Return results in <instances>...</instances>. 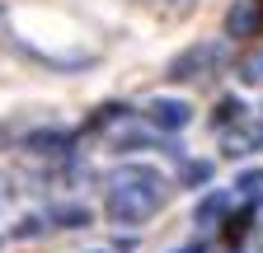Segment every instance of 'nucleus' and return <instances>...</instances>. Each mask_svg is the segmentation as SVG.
Instances as JSON below:
<instances>
[{
    "label": "nucleus",
    "mask_w": 263,
    "mask_h": 253,
    "mask_svg": "<svg viewBox=\"0 0 263 253\" xmlns=\"http://www.w3.org/2000/svg\"><path fill=\"white\" fill-rule=\"evenodd\" d=\"M164 197H170V187H164V174L151 169V164H127V169H113L108 174V187H104V206L113 220L122 225H141L151 220Z\"/></svg>",
    "instance_id": "obj_1"
},
{
    "label": "nucleus",
    "mask_w": 263,
    "mask_h": 253,
    "mask_svg": "<svg viewBox=\"0 0 263 253\" xmlns=\"http://www.w3.org/2000/svg\"><path fill=\"white\" fill-rule=\"evenodd\" d=\"M226 61V47L221 43H197V47H188V52H179L174 61H170V80H202L207 71H216Z\"/></svg>",
    "instance_id": "obj_2"
},
{
    "label": "nucleus",
    "mask_w": 263,
    "mask_h": 253,
    "mask_svg": "<svg viewBox=\"0 0 263 253\" xmlns=\"http://www.w3.org/2000/svg\"><path fill=\"white\" fill-rule=\"evenodd\" d=\"M146 122L155 126V132L174 136V132H183V126L193 122V108H188L183 99H151V103H146Z\"/></svg>",
    "instance_id": "obj_3"
},
{
    "label": "nucleus",
    "mask_w": 263,
    "mask_h": 253,
    "mask_svg": "<svg viewBox=\"0 0 263 253\" xmlns=\"http://www.w3.org/2000/svg\"><path fill=\"white\" fill-rule=\"evenodd\" d=\"M221 150L226 155H249V150H263V117H235L221 136Z\"/></svg>",
    "instance_id": "obj_4"
},
{
    "label": "nucleus",
    "mask_w": 263,
    "mask_h": 253,
    "mask_svg": "<svg viewBox=\"0 0 263 253\" xmlns=\"http://www.w3.org/2000/svg\"><path fill=\"white\" fill-rule=\"evenodd\" d=\"M258 24H263V5H258V0H235V5L226 10V33L230 38L258 33Z\"/></svg>",
    "instance_id": "obj_5"
},
{
    "label": "nucleus",
    "mask_w": 263,
    "mask_h": 253,
    "mask_svg": "<svg viewBox=\"0 0 263 253\" xmlns=\"http://www.w3.org/2000/svg\"><path fill=\"white\" fill-rule=\"evenodd\" d=\"M71 132H33L28 141H24V150L28 155H66V150H71Z\"/></svg>",
    "instance_id": "obj_6"
},
{
    "label": "nucleus",
    "mask_w": 263,
    "mask_h": 253,
    "mask_svg": "<svg viewBox=\"0 0 263 253\" xmlns=\"http://www.w3.org/2000/svg\"><path fill=\"white\" fill-rule=\"evenodd\" d=\"M230 211V197L226 193H212V197H202L197 202V225H216V220Z\"/></svg>",
    "instance_id": "obj_7"
},
{
    "label": "nucleus",
    "mask_w": 263,
    "mask_h": 253,
    "mask_svg": "<svg viewBox=\"0 0 263 253\" xmlns=\"http://www.w3.org/2000/svg\"><path fill=\"white\" fill-rule=\"evenodd\" d=\"M235 193L258 206V202H263V169H245V174L235 178Z\"/></svg>",
    "instance_id": "obj_8"
},
{
    "label": "nucleus",
    "mask_w": 263,
    "mask_h": 253,
    "mask_svg": "<svg viewBox=\"0 0 263 253\" xmlns=\"http://www.w3.org/2000/svg\"><path fill=\"white\" fill-rule=\"evenodd\" d=\"M52 220H57L61 230H85L89 225V206H57Z\"/></svg>",
    "instance_id": "obj_9"
},
{
    "label": "nucleus",
    "mask_w": 263,
    "mask_h": 253,
    "mask_svg": "<svg viewBox=\"0 0 263 253\" xmlns=\"http://www.w3.org/2000/svg\"><path fill=\"white\" fill-rule=\"evenodd\" d=\"M207 178H212V164H207V160H188V164L179 169V183H183V187H202Z\"/></svg>",
    "instance_id": "obj_10"
},
{
    "label": "nucleus",
    "mask_w": 263,
    "mask_h": 253,
    "mask_svg": "<svg viewBox=\"0 0 263 253\" xmlns=\"http://www.w3.org/2000/svg\"><path fill=\"white\" fill-rule=\"evenodd\" d=\"M240 80H245V85H263V52L240 61Z\"/></svg>",
    "instance_id": "obj_11"
},
{
    "label": "nucleus",
    "mask_w": 263,
    "mask_h": 253,
    "mask_svg": "<svg viewBox=\"0 0 263 253\" xmlns=\"http://www.w3.org/2000/svg\"><path fill=\"white\" fill-rule=\"evenodd\" d=\"M240 108H245L240 99H221V103H216V122H221V126H230V122H235V117H245Z\"/></svg>",
    "instance_id": "obj_12"
},
{
    "label": "nucleus",
    "mask_w": 263,
    "mask_h": 253,
    "mask_svg": "<svg viewBox=\"0 0 263 253\" xmlns=\"http://www.w3.org/2000/svg\"><path fill=\"white\" fill-rule=\"evenodd\" d=\"M28 235H43L38 216H24V225H14V239H28Z\"/></svg>",
    "instance_id": "obj_13"
},
{
    "label": "nucleus",
    "mask_w": 263,
    "mask_h": 253,
    "mask_svg": "<svg viewBox=\"0 0 263 253\" xmlns=\"http://www.w3.org/2000/svg\"><path fill=\"white\" fill-rule=\"evenodd\" d=\"M174 253H207V244H183V248H174Z\"/></svg>",
    "instance_id": "obj_14"
},
{
    "label": "nucleus",
    "mask_w": 263,
    "mask_h": 253,
    "mask_svg": "<svg viewBox=\"0 0 263 253\" xmlns=\"http://www.w3.org/2000/svg\"><path fill=\"white\" fill-rule=\"evenodd\" d=\"M0 202H5V187H0Z\"/></svg>",
    "instance_id": "obj_15"
},
{
    "label": "nucleus",
    "mask_w": 263,
    "mask_h": 253,
    "mask_svg": "<svg viewBox=\"0 0 263 253\" xmlns=\"http://www.w3.org/2000/svg\"><path fill=\"white\" fill-rule=\"evenodd\" d=\"M258 253H263V239H258Z\"/></svg>",
    "instance_id": "obj_16"
},
{
    "label": "nucleus",
    "mask_w": 263,
    "mask_h": 253,
    "mask_svg": "<svg viewBox=\"0 0 263 253\" xmlns=\"http://www.w3.org/2000/svg\"><path fill=\"white\" fill-rule=\"evenodd\" d=\"M258 5H263V0H258Z\"/></svg>",
    "instance_id": "obj_17"
}]
</instances>
